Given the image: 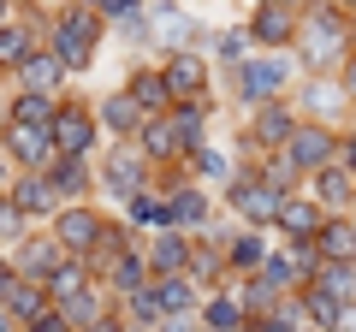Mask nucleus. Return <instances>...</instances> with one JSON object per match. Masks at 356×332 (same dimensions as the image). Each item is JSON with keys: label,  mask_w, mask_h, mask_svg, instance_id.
I'll return each mask as SVG.
<instances>
[{"label": "nucleus", "mask_w": 356, "mask_h": 332, "mask_svg": "<svg viewBox=\"0 0 356 332\" xmlns=\"http://www.w3.org/2000/svg\"><path fill=\"white\" fill-rule=\"evenodd\" d=\"M285 160H291L303 179L339 166V125H315V119H303V125L291 131V142H285Z\"/></svg>", "instance_id": "13"}, {"label": "nucleus", "mask_w": 356, "mask_h": 332, "mask_svg": "<svg viewBox=\"0 0 356 332\" xmlns=\"http://www.w3.org/2000/svg\"><path fill=\"white\" fill-rule=\"evenodd\" d=\"M95 119H102V131H107L113 142H137V137H143V125H149V119H143V107L131 101L125 90L102 95V101H95Z\"/></svg>", "instance_id": "23"}, {"label": "nucleus", "mask_w": 356, "mask_h": 332, "mask_svg": "<svg viewBox=\"0 0 356 332\" xmlns=\"http://www.w3.org/2000/svg\"><path fill=\"white\" fill-rule=\"evenodd\" d=\"M297 113H303V119H315V125H339L344 131V107H350V101H344V90H339V77H297Z\"/></svg>", "instance_id": "16"}, {"label": "nucleus", "mask_w": 356, "mask_h": 332, "mask_svg": "<svg viewBox=\"0 0 356 332\" xmlns=\"http://www.w3.org/2000/svg\"><path fill=\"white\" fill-rule=\"evenodd\" d=\"M24 231H36V226H30V219L18 214V208L6 202V196H0V243H18V238H24Z\"/></svg>", "instance_id": "39"}, {"label": "nucleus", "mask_w": 356, "mask_h": 332, "mask_svg": "<svg viewBox=\"0 0 356 332\" xmlns=\"http://www.w3.org/2000/svg\"><path fill=\"white\" fill-rule=\"evenodd\" d=\"M24 332H72V326H65V315H60V308H48V315H42L36 326H24Z\"/></svg>", "instance_id": "44"}, {"label": "nucleus", "mask_w": 356, "mask_h": 332, "mask_svg": "<svg viewBox=\"0 0 356 332\" xmlns=\"http://www.w3.org/2000/svg\"><path fill=\"white\" fill-rule=\"evenodd\" d=\"M102 119H95V101L89 95H60V113H54V149L60 160H95L102 154Z\"/></svg>", "instance_id": "6"}, {"label": "nucleus", "mask_w": 356, "mask_h": 332, "mask_svg": "<svg viewBox=\"0 0 356 332\" xmlns=\"http://www.w3.org/2000/svg\"><path fill=\"white\" fill-rule=\"evenodd\" d=\"M95 13H102L107 24H125L131 13H143V0H95Z\"/></svg>", "instance_id": "40"}, {"label": "nucleus", "mask_w": 356, "mask_h": 332, "mask_svg": "<svg viewBox=\"0 0 356 332\" xmlns=\"http://www.w3.org/2000/svg\"><path fill=\"white\" fill-rule=\"evenodd\" d=\"M356 48V18L339 13L332 0H321V6H303V30H297V72L303 77H332V65H344V53Z\"/></svg>", "instance_id": "1"}, {"label": "nucleus", "mask_w": 356, "mask_h": 332, "mask_svg": "<svg viewBox=\"0 0 356 332\" xmlns=\"http://www.w3.org/2000/svg\"><path fill=\"white\" fill-rule=\"evenodd\" d=\"M83 332H131V326H125V315H119V308H113V315H102V320H95V326H83Z\"/></svg>", "instance_id": "45"}, {"label": "nucleus", "mask_w": 356, "mask_h": 332, "mask_svg": "<svg viewBox=\"0 0 356 332\" xmlns=\"http://www.w3.org/2000/svg\"><path fill=\"white\" fill-rule=\"evenodd\" d=\"M13 18H18V0H0V30L13 24Z\"/></svg>", "instance_id": "46"}, {"label": "nucleus", "mask_w": 356, "mask_h": 332, "mask_svg": "<svg viewBox=\"0 0 356 332\" xmlns=\"http://www.w3.org/2000/svg\"><path fill=\"white\" fill-rule=\"evenodd\" d=\"M214 60L220 65H226V72H238V65L243 60H255V42H250V30H220V36H214Z\"/></svg>", "instance_id": "38"}, {"label": "nucleus", "mask_w": 356, "mask_h": 332, "mask_svg": "<svg viewBox=\"0 0 356 332\" xmlns=\"http://www.w3.org/2000/svg\"><path fill=\"white\" fill-rule=\"evenodd\" d=\"M291 6H321V0H291Z\"/></svg>", "instance_id": "49"}, {"label": "nucleus", "mask_w": 356, "mask_h": 332, "mask_svg": "<svg viewBox=\"0 0 356 332\" xmlns=\"http://www.w3.org/2000/svg\"><path fill=\"white\" fill-rule=\"evenodd\" d=\"M297 60L291 53H255V60H243L238 72H226V95L243 107V113H255V107L267 101H291L297 90Z\"/></svg>", "instance_id": "3"}, {"label": "nucleus", "mask_w": 356, "mask_h": 332, "mask_svg": "<svg viewBox=\"0 0 356 332\" xmlns=\"http://www.w3.org/2000/svg\"><path fill=\"white\" fill-rule=\"evenodd\" d=\"M149 30H154V48H166V53H178V48H202L208 42V30L196 24L178 0H154L149 6Z\"/></svg>", "instance_id": "15"}, {"label": "nucleus", "mask_w": 356, "mask_h": 332, "mask_svg": "<svg viewBox=\"0 0 356 332\" xmlns=\"http://www.w3.org/2000/svg\"><path fill=\"white\" fill-rule=\"evenodd\" d=\"M125 95L143 107V119H161V113H172V95H166V77H161V65H131V77H125Z\"/></svg>", "instance_id": "25"}, {"label": "nucleus", "mask_w": 356, "mask_h": 332, "mask_svg": "<svg viewBox=\"0 0 356 332\" xmlns=\"http://www.w3.org/2000/svg\"><path fill=\"white\" fill-rule=\"evenodd\" d=\"M202 320L208 332H243V320H250V308H243V291H238V279H226L220 291H208L202 297Z\"/></svg>", "instance_id": "24"}, {"label": "nucleus", "mask_w": 356, "mask_h": 332, "mask_svg": "<svg viewBox=\"0 0 356 332\" xmlns=\"http://www.w3.org/2000/svg\"><path fill=\"white\" fill-rule=\"evenodd\" d=\"M143 285H149V261H143V243L137 249H125V256L113 261V267L102 273V291L113 297V303H125L131 291H143Z\"/></svg>", "instance_id": "28"}, {"label": "nucleus", "mask_w": 356, "mask_h": 332, "mask_svg": "<svg viewBox=\"0 0 356 332\" xmlns=\"http://www.w3.org/2000/svg\"><path fill=\"white\" fill-rule=\"evenodd\" d=\"M250 42L261 53H291L297 48V30H303V6H291V0H255L250 13Z\"/></svg>", "instance_id": "10"}, {"label": "nucleus", "mask_w": 356, "mask_h": 332, "mask_svg": "<svg viewBox=\"0 0 356 332\" xmlns=\"http://www.w3.org/2000/svg\"><path fill=\"white\" fill-rule=\"evenodd\" d=\"M48 179L60 190V202H83V196H95V160H54Z\"/></svg>", "instance_id": "33"}, {"label": "nucleus", "mask_w": 356, "mask_h": 332, "mask_svg": "<svg viewBox=\"0 0 356 332\" xmlns=\"http://www.w3.org/2000/svg\"><path fill=\"white\" fill-rule=\"evenodd\" d=\"M202 332H208V326H202Z\"/></svg>", "instance_id": "51"}, {"label": "nucleus", "mask_w": 356, "mask_h": 332, "mask_svg": "<svg viewBox=\"0 0 356 332\" xmlns=\"http://www.w3.org/2000/svg\"><path fill=\"white\" fill-rule=\"evenodd\" d=\"M6 202H13L18 214L30 219V226H54V214L65 208L48 172H13V184H6Z\"/></svg>", "instance_id": "14"}, {"label": "nucleus", "mask_w": 356, "mask_h": 332, "mask_svg": "<svg viewBox=\"0 0 356 332\" xmlns=\"http://www.w3.org/2000/svg\"><path fill=\"white\" fill-rule=\"evenodd\" d=\"M315 291H327L332 303H356V261H339V267H315Z\"/></svg>", "instance_id": "37"}, {"label": "nucleus", "mask_w": 356, "mask_h": 332, "mask_svg": "<svg viewBox=\"0 0 356 332\" xmlns=\"http://www.w3.org/2000/svg\"><path fill=\"white\" fill-rule=\"evenodd\" d=\"M54 308H60V315H65V326H72V332H83V326H95V320H102V315H113V297H107L102 291V279H95V285H89V291H77V297H65V303H54Z\"/></svg>", "instance_id": "30"}, {"label": "nucleus", "mask_w": 356, "mask_h": 332, "mask_svg": "<svg viewBox=\"0 0 356 332\" xmlns=\"http://www.w3.org/2000/svg\"><path fill=\"white\" fill-rule=\"evenodd\" d=\"M339 166H344V172H356V113L344 119V131H339Z\"/></svg>", "instance_id": "41"}, {"label": "nucleus", "mask_w": 356, "mask_h": 332, "mask_svg": "<svg viewBox=\"0 0 356 332\" xmlns=\"http://www.w3.org/2000/svg\"><path fill=\"white\" fill-rule=\"evenodd\" d=\"M48 308H54V297H48V285H36V279H24V285H18V291H13V303H6V315H13V326L24 332V326H36V320L48 315Z\"/></svg>", "instance_id": "35"}, {"label": "nucleus", "mask_w": 356, "mask_h": 332, "mask_svg": "<svg viewBox=\"0 0 356 332\" xmlns=\"http://www.w3.org/2000/svg\"><path fill=\"white\" fill-rule=\"evenodd\" d=\"M42 285H48V297H54V303H65V297L89 291V285H95V273H89V261L65 256V261H60V267H54V273H48V279H42Z\"/></svg>", "instance_id": "36"}, {"label": "nucleus", "mask_w": 356, "mask_h": 332, "mask_svg": "<svg viewBox=\"0 0 356 332\" xmlns=\"http://www.w3.org/2000/svg\"><path fill=\"white\" fill-rule=\"evenodd\" d=\"M125 219H131L137 231H166V226H172V214H166V190H161V184H149L143 196H131V202H125Z\"/></svg>", "instance_id": "34"}, {"label": "nucleus", "mask_w": 356, "mask_h": 332, "mask_svg": "<svg viewBox=\"0 0 356 332\" xmlns=\"http://www.w3.org/2000/svg\"><path fill=\"white\" fill-rule=\"evenodd\" d=\"M137 149L149 154L154 172H178V166H184V154H191V142H184V131H178L172 113H161V119H149V125H143Z\"/></svg>", "instance_id": "17"}, {"label": "nucleus", "mask_w": 356, "mask_h": 332, "mask_svg": "<svg viewBox=\"0 0 356 332\" xmlns=\"http://www.w3.org/2000/svg\"><path fill=\"white\" fill-rule=\"evenodd\" d=\"M65 77H72V72L42 48V53H30V60L13 72V83H18V90H36V95H65Z\"/></svg>", "instance_id": "26"}, {"label": "nucleus", "mask_w": 356, "mask_h": 332, "mask_svg": "<svg viewBox=\"0 0 356 332\" xmlns=\"http://www.w3.org/2000/svg\"><path fill=\"white\" fill-rule=\"evenodd\" d=\"M315 261L321 267H339V261H356V214H327V226L315 231Z\"/></svg>", "instance_id": "22"}, {"label": "nucleus", "mask_w": 356, "mask_h": 332, "mask_svg": "<svg viewBox=\"0 0 356 332\" xmlns=\"http://www.w3.org/2000/svg\"><path fill=\"white\" fill-rule=\"evenodd\" d=\"M339 90H344V101H350V113H356V48L344 53V65H339Z\"/></svg>", "instance_id": "42"}, {"label": "nucleus", "mask_w": 356, "mask_h": 332, "mask_svg": "<svg viewBox=\"0 0 356 332\" xmlns=\"http://www.w3.org/2000/svg\"><path fill=\"white\" fill-rule=\"evenodd\" d=\"M161 77H166V95L172 107H191V101H214V60L202 48H178L161 60Z\"/></svg>", "instance_id": "9"}, {"label": "nucleus", "mask_w": 356, "mask_h": 332, "mask_svg": "<svg viewBox=\"0 0 356 332\" xmlns=\"http://www.w3.org/2000/svg\"><path fill=\"white\" fill-rule=\"evenodd\" d=\"M0 154L13 160V172H48V166L60 160V149H54V131L13 125V119H0Z\"/></svg>", "instance_id": "11"}, {"label": "nucleus", "mask_w": 356, "mask_h": 332, "mask_svg": "<svg viewBox=\"0 0 356 332\" xmlns=\"http://www.w3.org/2000/svg\"><path fill=\"white\" fill-rule=\"evenodd\" d=\"M18 285H24V273H18V267H13V261L0 256V308L13 303V291H18Z\"/></svg>", "instance_id": "43"}, {"label": "nucleus", "mask_w": 356, "mask_h": 332, "mask_svg": "<svg viewBox=\"0 0 356 332\" xmlns=\"http://www.w3.org/2000/svg\"><path fill=\"white\" fill-rule=\"evenodd\" d=\"M303 196H309V202H321L327 214H356V172H344V166H327V172L303 179Z\"/></svg>", "instance_id": "20"}, {"label": "nucleus", "mask_w": 356, "mask_h": 332, "mask_svg": "<svg viewBox=\"0 0 356 332\" xmlns=\"http://www.w3.org/2000/svg\"><path fill=\"white\" fill-rule=\"evenodd\" d=\"M54 113H60V95L13 90V101H6V119H13V125H36V131H54Z\"/></svg>", "instance_id": "32"}, {"label": "nucleus", "mask_w": 356, "mask_h": 332, "mask_svg": "<svg viewBox=\"0 0 356 332\" xmlns=\"http://www.w3.org/2000/svg\"><path fill=\"white\" fill-rule=\"evenodd\" d=\"M191 249L196 238L191 231H154V238H143V261H149V279H172V273H191Z\"/></svg>", "instance_id": "19"}, {"label": "nucleus", "mask_w": 356, "mask_h": 332, "mask_svg": "<svg viewBox=\"0 0 356 332\" xmlns=\"http://www.w3.org/2000/svg\"><path fill=\"white\" fill-rule=\"evenodd\" d=\"M154 297H161V308H166V320L172 315H202V285L191 279V273H172V279H154Z\"/></svg>", "instance_id": "31"}, {"label": "nucleus", "mask_w": 356, "mask_h": 332, "mask_svg": "<svg viewBox=\"0 0 356 332\" xmlns=\"http://www.w3.org/2000/svg\"><path fill=\"white\" fill-rule=\"evenodd\" d=\"M0 332H18V326H13V315H6V308H0Z\"/></svg>", "instance_id": "48"}, {"label": "nucleus", "mask_w": 356, "mask_h": 332, "mask_svg": "<svg viewBox=\"0 0 356 332\" xmlns=\"http://www.w3.org/2000/svg\"><path fill=\"white\" fill-rule=\"evenodd\" d=\"M321 226H327V208H321V202H309V196H291L273 231H280L285 243H315V231H321Z\"/></svg>", "instance_id": "27"}, {"label": "nucleus", "mask_w": 356, "mask_h": 332, "mask_svg": "<svg viewBox=\"0 0 356 332\" xmlns=\"http://www.w3.org/2000/svg\"><path fill=\"white\" fill-rule=\"evenodd\" d=\"M297 125H303V113H297L291 101H267V107H255V113L243 119V131H238V149H243L238 160H261V154L285 149Z\"/></svg>", "instance_id": "8"}, {"label": "nucleus", "mask_w": 356, "mask_h": 332, "mask_svg": "<svg viewBox=\"0 0 356 332\" xmlns=\"http://www.w3.org/2000/svg\"><path fill=\"white\" fill-rule=\"evenodd\" d=\"M184 179H196V184H226L232 172H238V160H232L226 149H214V142H196L191 154H184V166H178Z\"/></svg>", "instance_id": "29"}, {"label": "nucleus", "mask_w": 356, "mask_h": 332, "mask_svg": "<svg viewBox=\"0 0 356 332\" xmlns=\"http://www.w3.org/2000/svg\"><path fill=\"white\" fill-rule=\"evenodd\" d=\"M6 261H13L24 279H36V285H42V279H48V273L65 261V249L54 243V231H48V226H36V231H24V238L6 249Z\"/></svg>", "instance_id": "18"}, {"label": "nucleus", "mask_w": 356, "mask_h": 332, "mask_svg": "<svg viewBox=\"0 0 356 332\" xmlns=\"http://www.w3.org/2000/svg\"><path fill=\"white\" fill-rule=\"evenodd\" d=\"M102 42H107V18L95 13V6H83V0H65L60 13H54V24H48V53H54L72 77L95 72Z\"/></svg>", "instance_id": "2"}, {"label": "nucleus", "mask_w": 356, "mask_h": 332, "mask_svg": "<svg viewBox=\"0 0 356 332\" xmlns=\"http://www.w3.org/2000/svg\"><path fill=\"white\" fill-rule=\"evenodd\" d=\"M149 184H161V172L149 166V154H143L137 142H107V149L95 154V190L113 196L119 208H125L131 196H143Z\"/></svg>", "instance_id": "5"}, {"label": "nucleus", "mask_w": 356, "mask_h": 332, "mask_svg": "<svg viewBox=\"0 0 356 332\" xmlns=\"http://www.w3.org/2000/svg\"><path fill=\"white\" fill-rule=\"evenodd\" d=\"M332 6H339V13H350V18H356V0H332Z\"/></svg>", "instance_id": "47"}, {"label": "nucleus", "mask_w": 356, "mask_h": 332, "mask_svg": "<svg viewBox=\"0 0 356 332\" xmlns=\"http://www.w3.org/2000/svg\"><path fill=\"white\" fill-rule=\"evenodd\" d=\"M285 202H291V196L273 190V184L255 172V160H238V172L220 184V208H226L238 226H255V231H273V226H280Z\"/></svg>", "instance_id": "4"}, {"label": "nucleus", "mask_w": 356, "mask_h": 332, "mask_svg": "<svg viewBox=\"0 0 356 332\" xmlns=\"http://www.w3.org/2000/svg\"><path fill=\"white\" fill-rule=\"evenodd\" d=\"M161 190H166L172 231H191V238H202V231L220 219V196H208V184L184 179V172H161Z\"/></svg>", "instance_id": "7"}, {"label": "nucleus", "mask_w": 356, "mask_h": 332, "mask_svg": "<svg viewBox=\"0 0 356 332\" xmlns=\"http://www.w3.org/2000/svg\"><path fill=\"white\" fill-rule=\"evenodd\" d=\"M303 332H327V326H303Z\"/></svg>", "instance_id": "50"}, {"label": "nucleus", "mask_w": 356, "mask_h": 332, "mask_svg": "<svg viewBox=\"0 0 356 332\" xmlns=\"http://www.w3.org/2000/svg\"><path fill=\"white\" fill-rule=\"evenodd\" d=\"M48 231H54V243H60L65 256H77V261H83L89 249L102 243V231H107V214H102L95 202H65L60 214H54V226H48Z\"/></svg>", "instance_id": "12"}, {"label": "nucleus", "mask_w": 356, "mask_h": 332, "mask_svg": "<svg viewBox=\"0 0 356 332\" xmlns=\"http://www.w3.org/2000/svg\"><path fill=\"white\" fill-rule=\"evenodd\" d=\"M267 256H273V243H267V231H255V226H238L226 238V273L232 279H255Z\"/></svg>", "instance_id": "21"}]
</instances>
